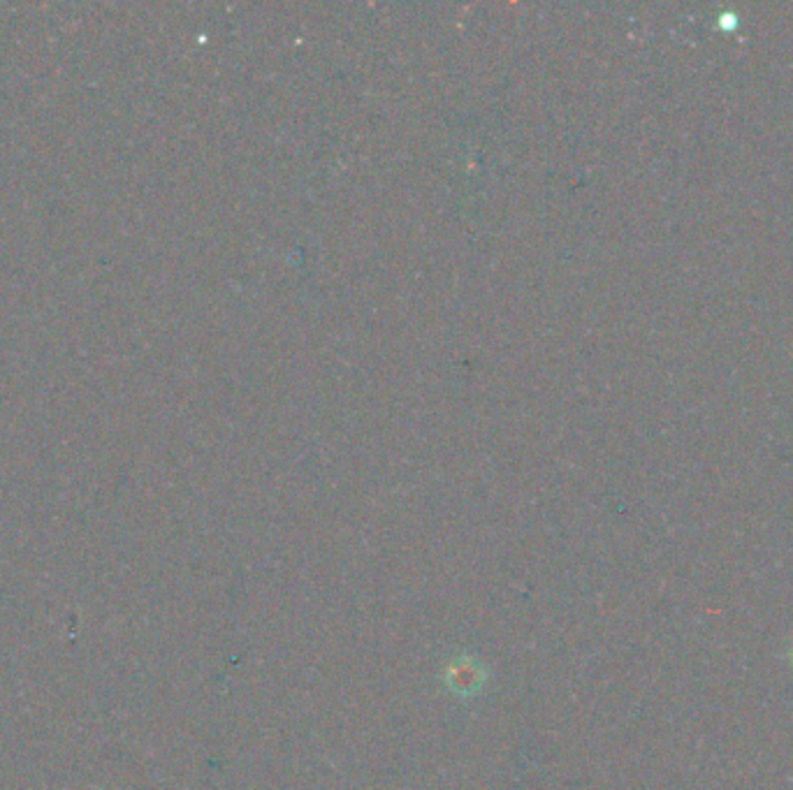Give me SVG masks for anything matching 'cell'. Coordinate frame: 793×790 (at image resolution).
Returning a JSON list of instances; mask_svg holds the SVG:
<instances>
[{
  "mask_svg": "<svg viewBox=\"0 0 793 790\" xmlns=\"http://www.w3.org/2000/svg\"><path fill=\"white\" fill-rule=\"evenodd\" d=\"M784 658H787V663H789V668L793 670V638H791V642H789V647H787V651H784Z\"/></svg>",
  "mask_w": 793,
  "mask_h": 790,
  "instance_id": "7a4b0ae2",
  "label": "cell"
},
{
  "mask_svg": "<svg viewBox=\"0 0 793 790\" xmlns=\"http://www.w3.org/2000/svg\"><path fill=\"white\" fill-rule=\"evenodd\" d=\"M443 684H446L448 693H453L455 698L469 700L476 698L487 684V670L478 658L464 654L457 656L453 661H448L446 670H443Z\"/></svg>",
  "mask_w": 793,
  "mask_h": 790,
  "instance_id": "6da1fadb",
  "label": "cell"
}]
</instances>
